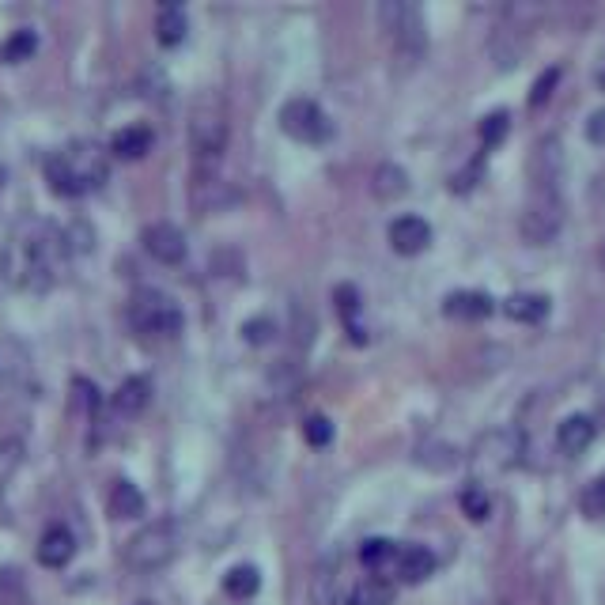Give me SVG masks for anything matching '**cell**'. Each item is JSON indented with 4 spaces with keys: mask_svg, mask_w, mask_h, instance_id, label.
Wrapping results in <instances>:
<instances>
[{
    "mask_svg": "<svg viewBox=\"0 0 605 605\" xmlns=\"http://www.w3.org/2000/svg\"><path fill=\"white\" fill-rule=\"evenodd\" d=\"M19 462H23V443L19 439H0V496H4L8 481L16 477Z\"/></svg>",
    "mask_w": 605,
    "mask_h": 605,
    "instance_id": "obj_30",
    "label": "cell"
},
{
    "mask_svg": "<svg viewBox=\"0 0 605 605\" xmlns=\"http://www.w3.org/2000/svg\"><path fill=\"white\" fill-rule=\"evenodd\" d=\"M462 511H466L473 522L488 519V511H492V500H488L484 484H466V488H462Z\"/></svg>",
    "mask_w": 605,
    "mask_h": 605,
    "instance_id": "obj_31",
    "label": "cell"
},
{
    "mask_svg": "<svg viewBox=\"0 0 605 605\" xmlns=\"http://www.w3.org/2000/svg\"><path fill=\"white\" fill-rule=\"evenodd\" d=\"M428 242H432V227H428V220H420V216H398V220L390 224V246H394L398 254H405V258L424 254Z\"/></svg>",
    "mask_w": 605,
    "mask_h": 605,
    "instance_id": "obj_13",
    "label": "cell"
},
{
    "mask_svg": "<svg viewBox=\"0 0 605 605\" xmlns=\"http://www.w3.org/2000/svg\"><path fill=\"white\" fill-rule=\"evenodd\" d=\"M522 458V435L511 428L488 432L473 450V469L477 473H507L511 466H519Z\"/></svg>",
    "mask_w": 605,
    "mask_h": 605,
    "instance_id": "obj_9",
    "label": "cell"
},
{
    "mask_svg": "<svg viewBox=\"0 0 605 605\" xmlns=\"http://www.w3.org/2000/svg\"><path fill=\"white\" fill-rule=\"evenodd\" d=\"M148 401H152V382L133 375V379H125L118 386V394H114V409H118L121 416H137V413H144V405H148Z\"/></svg>",
    "mask_w": 605,
    "mask_h": 605,
    "instance_id": "obj_20",
    "label": "cell"
},
{
    "mask_svg": "<svg viewBox=\"0 0 605 605\" xmlns=\"http://www.w3.org/2000/svg\"><path fill=\"white\" fill-rule=\"evenodd\" d=\"M239 201V190L224 182L212 167H197L190 182V205L197 212H227V208Z\"/></svg>",
    "mask_w": 605,
    "mask_h": 605,
    "instance_id": "obj_10",
    "label": "cell"
},
{
    "mask_svg": "<svg viewBox=\"0 0 605 605\" xmlns=\"http://www.w3.org/2000/svg\"><path fill=\"white\" fill-rule=\"evenodd\" d=\"M110 152L118 159H140L152 152V129L148 125H125L110 140Z\"/></svg>",
    "mask_w": 605,
    "mask_h": 605,
    "instance_id": "obj_18",
    "label": "cell"
},
{
    "mask_svg": "<svg viewBox=\"0 0 605 605\" xmlns=\"http://www.w3.org/2000/svg\"><path fill=\"white\" fill-rule=\"evenodd\" d=\"M587 140L590 144H602L605 148V106L602 110H594L587 118Z\"/></svg>",
    "mask_w": 605,
    "mask_h": 605,
    "instance_id": "obj_36",
    "label": "cell"
},
{
    "mask_svg": "<svg viewBox=\"0 0 605 605\" xmlns=\"http://www.w3.org/2000/svg\"><path fill=\"white\" fill-rule=\"evenodd\" d=\"M435 571V556L424 549V545H398V556H394V579H401V583H409V587H416V583H424L428 575Z\"/></svg>",
    "mask_w": 605,
    "mask_h": 605,
    "instance_id": "obj_14",
    "label": "cell"
},
{
    "mask_svg": "<svg viewBox=\"0 0 605 605\" xmlns=\"http://www.w3.org/2000/svg\"><path fill=\"white\" fill-rule=\"evenodd\" d=\"M277 121L280 129L292 140H299V144H322L333 133V121L326 118V110L314 99H288V103L280 106Z\"/></svg>",
    "mask_w": 605,
    "mask_h": 605,
    "instance_id": "obj_8",
    "label": "cell"
},
{
    "mask_svg": "<svg viewBox=\"0 0 605 605\" xmlns=\"http://www.w3.org/2000/svg\"><path fill=\"white\" fill-rule=\"evenodd\" d=\"M69 242L50 220H19L0 250V269L12 288L23 292H50L65 273Z\"/></svg>",
    "mask_w": 605,
    "mask_h": 605,
    "instance_id": "obj_1",
    "label": "cell"
},
{
    "mask_svg": "<svg viewBox=\"0 0 605 605\" xmlns=\"http://www.w3.org/2000/svg\"><path fill=\"white\" fill-rule=\"evenodd\" d=\"M311 605H341V590H337V560L329 556L318 564L311 579Z\"/></svg>",
    "mask_w": 605,
    "mask_h": 605,
    "instance_id": "obj_24",
    "label": "cell"
},
{
    "mask_svg": "<svg viewBox=\"0 0 605 605\" xmlns=\"http://www.w3.org/2000/svg\"><path fill=\"white\" fill-rule=\"evenodd\" d=\"M144 250L159 261V265H178V261L186 258V235L171 224V220H159V224H148L144 227Z\"/></svg>",
    "mask_w": 605,
    "mask_h": 605,
    "instance_id": "obj_11",
    "label": "cell"
},
{
    "mask_svg": "<svg viewBox=\"0 0 605 605\" xmlns=\"http://www.w3.org/2000/svg\"><path fill=\"white\" fill-rule=\"evenodd\" d=\"M137 605H152V602H137Z\"/></svg>",
    "mask_w": 605,
    "mask_h": 605,
    "instance_id": "obj_38",
    "label": "cell"
},
{
    "mask_svg": "<svg viewBox=\"0 0 605 605\" xmlns=\"http://www.w3.org/2000/svg\"><path fill=\"white\" fill-rule=\"evenodd\" d=\"M394 556H398V545L394 541H386V537H367L360 545V560L363 568L371 571V575H390L394 571Z\"/></svg>",
    "mask_w": 605,
    "mask_h": 605,
    "instance_id": "obj_19",
    "label": "cell"
},
{
    "mask_svg": "<svg viewBox=\"0 0 605 605\" xmlns=\"http://www.w3.org/2000/svg\"><path fill=\"white\" fill-rule=\"evenodd\" d=\"M182 549V522L178 519H156L140 526L137 534L125 541L121 560L133 571H159L167 568Z\"/></svg>",
    "mask_w": 605,
    "mask_h": 605,
    "instance_id": "obj_3",
    "label": "cell"
},
{
    "mask_svg": "<svg viewBox=\"0 0 605 605\" xmlns=\"http://www.w3.org/2000/svg\"><path fill=\"white\" fill-rule=\"evenodd\" d=\"M594 435H598V428H594L590 416H583V413L564 416V420L556 424V447L575 458V454H583V450L594 443Z\"/></svg>",
    "mask_w": 605,
    "mask_h": 605,
    "instance_id": "obj_15",
    "label": "cell"
},
{
    "mask_svg": "<svg viewBox=\"0 0 605 605\" xmlns=\"http://www.w3.org/2000/svg\"><path fill=\"white\" fill-rule=\"evenodd\" d=\"M38 50V35L35 31H16V35L8 38L4 46H0V61H8V65H19V61H27L31 53Z\"/></svg>",
    "mask_w": 605,
    "mask_h": 605,
    "instance_id": "obj_29",
    "label": "cell"
},
{
    "mask_svg": "<svg viewBox=\"0 0 605 605\" xmlns=\"http://www.w3.org/2000/svg\"><path fill=\"white\" fill-rule=\"evenodd\" d=\"M190 31V19L182 12V4H163L156 12V38L159 46H178Z\"/></svg>",
    "mask_w": 605,
    "mask_h": 605,
    "instance_id": "obj_21",
    "label": "cell"
},
{
    "mask_svg": "<svg viewBox=\"0 0 605 605\" xmlns=\"http://www.w3.org/2000/svg\"><path fill=\"white\" fill-rule=\"evenodd\" d=\"M303 435H307V443H311V447H329V439H333V424H329L326 416H307Z\"/></svg>",
    "mask_w": 605,
    "mask_h": 605,
    "instance_id": "obj_34",
    "label": "cell"
},
{
    "mask_svg": "<svg viewBox=\"0 0 605 605\" xmlns=\"http://www.w3.org/2000/svg\"><path fill=\"white\" fill-rule=\"evenodd\" d=\"M443 311L450 318H462V322H481V318L496 311V303H492V295L484 292H450L443 299Z\"/></svg>",
    "mask_w": 605,
    "mask_h": 605,
    "instance_id": "obj_17",
    "label": "cell"
},
{
    "mask_svg": "<svg viewBox=\"0 0 605 605\" xmlns=\"http://www.w3.org/2000/svg\"><path fill=\"white\" fill-rule=\"evenodd\" d=\"M598 84H602V87H605V65H602V72H598Z\"/></svg>",
    "mask_w": 605,
    "mask_h": 605,
    "instance_id": "obj_37",
    "label": "cell"
},
{
    "mask_svg": "<svg viewBox=\"0 0 605 605\" xmlns=\"http://www.w3.org/2000/svg\"><path fill=\"white\" fill-rule=\"evenodd\" d=\"M110 515L114 519H140L144 515V496L133 481H118L110 488Z\"/></svg>",
    "mask_w": 605,
    "mask_h": 605,
    "instance_id": "obj_25",
    "label": "cell"
},
{
    "mask_svg": "<svg viewBox=\"0 0 605 605\" xmlns=\"http://www.w3.org/2000/svg\"><path fill=\"white\" fill-rule=\"evenodd\" d=\"M258 587H261V575H258V568H250V564H239V568H231L224 575V590L231 598H239V602L254 598Z\"/></svg>",
    "mask_w": 605,
    "mask_h": 605,
    "instance_id": "obj_28",
    "label": "cell"
},
{
    "mask_svg": "<svg viewBox=\"0 0 605 605\" xmlns=\"http://www.w3.org/2000/svg\"><path fill=\"white\" fill-rule=\"evenodd\" d=\"M333 299H337V311H341V318H345L352 341H356V345H363V341H367V333H363V326L356 322V318H360V295H356V288H352V284H341Z\"/></svg>",
    "mask_w": 605,
    "mask_h": 605,
    "instance_id": "obj_27",
    "label": "cell"
},
{
    "mask_svg": "<svg viewBox=\"0 0 605 605\" xmlns=\"http://www.w3.org/2000/svg\"><path fill=\"white\" fill-rule=\"evenodd\" d=\"M503 311H507V318H515V322H541V318L549 314V299H545V295H511V299L503 303Z\"/></svg>",
    "mask_w": 605,
    "mask_h": 605,
    "instance_id": "obj_26",
    "label": "cell"
},
{
    "mask_svg": "<svg viewBox=\"0 0 605 605\" xmlns=\"http://www.w3.org/2000/svg\"><path fill=\"white\" fill-rule=\"evenodd\" d=\"M405 190H409V174L401 171L398 163H382L379 171L371 174V193L379 201H398V197H405Z\"/></svg>",
    "mask_w": 605,
    "mask_h": 605,
    "instance_id": "obj_22",
    "label": "cell"
},
{
    "mask_svg": "<svg viewBox=\"0 0 605 605\" xmlns=\"http://www.w3.org/2000/svg\"><path fill=\"white\" fill-rule=\"evenodd\" d=\"M556 80H560V69H549V72H545V76H541V80H537V84H534V95H530V103H534V106L545 103V99L553 95Z\"/></svg>",
    "mask_w": 605,
    "mask_h": 605,
    "instance_id": "obj_35",
    "label": "cell"
},
{
    "mask_svg": "<svg viewBox=\"0 0 605 605\" xmlns=\"http://www.w3.org/2000/svg\"><path fill=\"white\" fill-rule=\"evenodd\" d=\"M72 556H76V537L65 526H50L46 534L38 537V564L46 568H65Z\"/></svg>",
    "mask_w": 605,
    "mask_h": 605,
    "instance_id": "obj_16",
    "label": "cell"
},
{
    "mask_svg": "<svg viewBox=\"0 0 605 605\" xmlns=\"http://www.w3.org/2000/svg\"><path fill=\"white\" fill-rule=\"evenodd\" d=\"M579 507H583V515H587V519H602L605 515V473L602 477H594V481L583 488Z\"/></svg>",
    "mask_w": 605,
    "mask_h": 605,
    "instance_id": "obj_32",
    "label": "cell"
},
{
    "mask_svg": "<svg viewBox=\"0 0 605 605\" xmlns=\"http://www.w3.org/2000/svg\"><path fill=\"white\" fill-rule=\"evenodd\" d=\"M129 326L140 337H174L182 333V307L159 288H140L129 299Z\"/></svg>",
    "mask_w": 605,
    "mask_h": 605,
    "instance_id": "obj_5",
    "label": "cell"
},
{
    "mask_svg": "<svg viewBox=\"0 0 605 605\" xmlns=\"http://www.w3.org/2000/svg\"><path fill=\"white\" fill-rule=\"evenodd\" d=\"M190 148L197 156V167H212L227 148V110L220 99L205 95L190 110Z\"/></svg>",
    "mask_w": 605,
    "mask_h": 605,
    "instance_id": "obj_6",
    "label": "cell"
},
{
    "mask_svg": "<svg viewBox=\"0 0 605 605\" xmlns=\"http://www.w3.org/2000/svg\"><path fill=\"white\" fill-rule=\"evenodd\" d=\"M564 227V190H549V186H530V201L519 216V231L530 246H545L553 242Z\"/></svg>",
    "mask_w": 605,
    "mask_h": 605,
    "instance_id": "obj_7",
    "label": "cell"
},
{
    "mask_svg": "<svg viewBox=\"0 0 605 605\" xmlns=\"http://www.w3.org/2000/svg\"><path fill=\"white\" fill-rule=\"evenodd\" d=\"M564 182V152H560V140L545 137L534 144V156H530V186H549L560 190Z\"/></svg>",
    "mask_w": 605,
    "mask_h": 605,
    "instance_id": "obj_12",
    "label": "cell"
},
{
    "mask_svg": "<svg viewBox=\"0 0 605 605\" xmlns=\"http://www.w3.org/2000/svg\"><path fill=\"white\" fill-rule=\"evenodd\" d=\"M379 19L386 27V35L394 42V57L398 65L413 69L416 61L428 50V31H424V16L416 4H405V0H386L379 8Z\"/></svg>",
    "mask_w": 605,
    "mask_h": 605,
    "instance_id": "obj_4",
    "label": "cell"
},
{
    "mask_svg": "<svg viewBox=\"0 0 605 605\" xmlns=\"http://www.w3.org/2000/svg\"><path fill=\"white\" fill-rule=\"evenodd\" d=\"M503 137H507V114L496 110V114H488V118L481 121V140H484V148H496Z\"/></svg>",
    "mask_w": 605,
    "mask_h": 605,
    "instance_id": "obj_33",
    "label": "cell"
},
{
    "mask_svg": "<svg viewBox=\"0 0 605 605\" xmlns=\"http://www.w3.org/2000/svg\"><path fill=\"white\" fill-rule=\"evenodd\" d=\"M110 174V159L95 140H72L46 159V182L61 197H84L99 190Z\"/></svg>",
    "mask_w": 605,
    "mask_h": 605,
    "instance_id": "obj_2",
    "label": "cell"
},
{
    "mask_svg": "<svg viewBox=\"0 0 605 605\" xmlns=\"http://www.w3.org/2000/svg\"><path fill=\"white\" fill-rule=\"evenodd\" d=\"M394 602V583L382 579V575H367L363 583L348 590V602L345 605H390Z\"/></svg>",
    "mask_w": 605,
    "mask_h": 605,
    "instance_id": "obj_23",
    "label": "cell"
}]
</instances>
